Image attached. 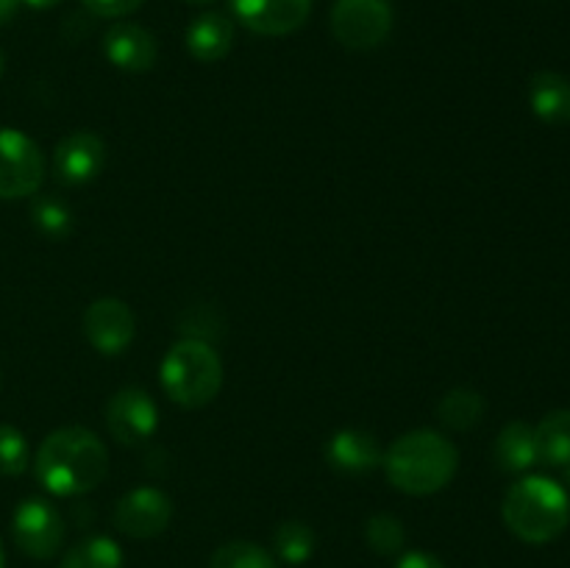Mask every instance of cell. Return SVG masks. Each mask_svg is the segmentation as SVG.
I'll list each match as a JSON object with an SVG mask.
<instances>
[{
	"mask_svg": "<svg viewBox=\"0 0 570 568\" xmlns=\"http://www.w3.org/2000/svg\"><path fill=\"white\" fill-rule=\"evenodd\" d=\"M39 484L53 496H81L98 488L109 473L104 440L83 427H65L42 440L33 460Z\"/></svg>",
	"mask_w": 570,
	"mask_h": 568,
	"instance_id": "6da1fadb",
	"label": "cell"
},
{
	"mask_svg": "<svg viewBox=\"0 0 570 568\" xmlns=\"http://www.w3.org/2000/svg\"><path fill=\"white\" fill-rule=\"evenodd\" d=\"M384 471L393 488L410 496H432L454 479L460 451L434 429H415L395 440L384 454Z\"/></svg>",
	"mask_w": 570,
	"mask_h": 568,
	"instance_id": "7a4b0ae2",
	"label": "cell"
},
{
	"mask_svg": "<svg viewBox=\"0 0 570 568\" xmlns=\"http://www.w3.org/2000/svg\"><path fill=\"white\" fill-rule=\"evenodd\" d=\"M501 516L515 538L527 543H549L570 523L568 490L549 477L518 479L507 490Z\"/></svg>",
	"mask_w": 570,
	"mask_h": 568,
	"instance_id": "3957f363",
	"label": "cell"
},
{
	"mask_svg": "<svg viewBox=\"0 0 570 568\" xmlns=\"http://www.w3.org/2000/svg\"><path fill=\"white\" fill-rule=\"evenodd\" d=\"M161 388L187 410L209 404L223 388L220 354L206 340H181L167 351L161 362Z\"/></svg>",
	"mask_w": 570,
	"mask_h": 568,
	"instance_id": "277c9868",
	"label": "cell"
},
{
	"mask_svg": "<svg viewBox=\"0 0 570 568\" xmlns=\"http://www.w3.org/2000/svg\"><path fill=\"white\" fill-rule=\"evenodd\" d=\"M393 28L387 0H337L332 9V33L343 48L365 53L379 48Z\"/></svg>",
	"mask_w": 570,
	"mask_h": 568,
	"instance_id": "5b68a950",
	"label": "cell"
},
{
	"mask_svg": "<svg viewBox=\"0 0 570 568\" xmlns=\"http://www.w3.org/2000/svg\"><path fill=\"white\" fill-rule=\"evenodd\" d=\"M45 178V156L28 134L0 126V198H28Z\"/></svg>",
	"mask_w": 570,
	"mask_h": 568,
	"instance_id": "8992f818",
	"label": "cell"
},
{
	"mask_svg": "<svg viewBox=\"0 0 570 568\" xmlns=\"http://www.w3.org/2000/svg\"><path fill=\"white\" fill-rule=\"evenodd\" d=\"M11 535L22 555L33 560H50L65 540V521L50 501L26 499L17 505L11 518Z\"/></svg>",
	"mask_w": 570,
	"mask_h": 568,
	"instance_id": "52a82bcc",
	"label": "cell"
},
{
	"mask_svg": "<svg viewBox=\"0 0 570 568\" xmlns=\"http://www.w3.org/2000/svg\"><path fill=\"white\" fill-rule=\"evenodd\" d=\"M173 518V501L165 490L159 488H134L117 501L115 507V527L122 535L137 540L156 538L167 529Z\"/></svg>",
	"mask_w": 570,
	"mask_h": 568,
	"instance_id": "ba28073f",
	"label": "cell"
},
{
	"mask_svg": "<svg viewBox=\"0 0 570 568\" xmlns=\"http://www.w3.org/2000/svg\"><path fill=\"white\" fill-rule=\"evenodd\" d=\"M106 427L115 440L126 445H139L154 438L159 427L156 401L142 388H122L106 404Z\"/></svg>",
	"mask_w": 570,
	"mask_h": 568,
	"instance_id": "9c48e42d",
	"label": "cell"
},
{
	"mask_svg": "<svg viewBox=\"0 0 570 568\" xmlns=\"http://www.w3.org/2000/svg\"><path fill=\"white\" fill-rule=\"evenodd\" d=\"M83 334L100 354H120L131 345L137 334V321L126 301L120 298H98L83 312Z\"/></svg>",
	"mask_w": 570,
	"mask_h": 568,
	"instance_id": "30bf717a",
	"label": "cell"
},
{
	"mask_svg": "<svg viewBox=\"0 0 570 568\" xmlns=\"http://www.w3.org/2000/svg\"><path fill=\"white\" fill-rule=\"evenodd\" d=\"M315 0H232L237 20L262 37H284L309 20Z\"/></svg>",
	"mask_w": 570,
	"mask_h": 568,
	"instance_id": "8fae6325",
	"label": "cell"
},
{
	"mask_svg": "<svg viewBox=\"0 0 570 568\" xmlns=\"http://www.w3.org/2000/svg\"><path fill=\"white\" fill-rule=\"evenodd\" d=\"M106 165V145L98 134L76 131L53 150V173L67 187H81L98 178Z\"/></svg>",
	"mask_w": 570,
	"mask_h": 568,
	"instance_id": "7c38bea8",
	"label": "cell"
},
{
	"mask_svg": "<svg viewBox=\"0 0 570 568\" xmlns=\"http://www.w3.org/2000/svg\"><path fill=\"white\" fill-rule=\"evenodd\" d=\"M104 53L115 67L126 72H145L159 59V45L150 31L134 22H117L106 31Z\"/></svg>",
	"mask_w": 570,
	"mask_h": 568,
	"instance_id": "4fadbf2b",
	"label": "cell"
},
{
	"mask_svg": "<svg viewBox=\"0 0 570 568\" xmlns=\"http://www.w3.org/2000/svg\"><path fill=\"white\" fill-rule=\"evenodd\" d=\"M326 460L334 471L360 477V473L382 466L384 451L379 440L365 429H340L326 443Z\"/></svg>",
	"mask_w": 570,
	"mask_h": 568,
	"instance_id": "5bb4252c",
	"label": "cell"
},
{
	"mask_svg": "<svg viewBox=\"0 0 570 568\" xmlns=\"http://www.w3.org/2000/svg\"><path fill=\"white\" fill-rule=\"evenodd\" d=\"M234 45V26L228 17L217 14V11H206V14L195 17L187 28V50L193 59L220 61L226 59L228 50Z\"/></svg>",
	"mask_w": 570,
	"mask_h": 568,
	"instance_id": "9a60e30c",
	"label": "cell"
},
{
	"mask_svg": "<svg viewBox=\"0 0 570 568\" xmlns=\"http://www.w3.org/2000/svg\"><path fill=\"white\" fill-rule=\"evenodd\" d=\"M529 104L543 123L566 126L570 123V81L560 72H538L529 84Z\"/></svg>",
	"mask_w": 570,
	"mask_h": 568,
	"instance_id": "2e32d148",
	"label": "cell"
},
{
	"mask_svg": "<svg viewBox=\"0 0 570 568\" xmlns=\"http://www.w3.org/2000/svg\"><path fill=\"white\" fill-rule=\"evenodd\" d=\"M495 462L507 473H523L538 462L534 429L523 421L507 423L495 438Z\"/></svg>",
	"mask_w": 570,
	"mask_h": 568,
	"instance_id": "e0dca14e",
	"label": "cell"
},
{
	"mask_svg": "<svg viewBox=\"0 0 570 568\" xmlns=\"http://www.w3.org/2000/svg\"><path fill=\"white\" fill-rule=\"evenodd\" d=\"M538 460L546 466H570V410H554L534 427Z\"/></svg>",
	"mask_w": 570,
	"mask_h": 568,
	"instance_id": "ac0fdd59",
	"label": "cell"
},
{
	"mask_svg": "<svg viewBox=\"0 0 570 568\" xmlns=\"http://www.w3.org/2000/svg\"><path fill=\"white\" fill-rule=\"evenodd\" d=\"M440 421L449 429L456 432H465L473 429L484 415V399L479 390L473 388H454L443 395V401L438 404Z\"/></svg>",
	"mask_w": 570,
	"mask_h": 568,
	"instance_id": "d6986e66",
	"label": "cell"
},
{
	"mask_svg": "<svg viewBox=\"0 0 570 568\" xmlns=\"http://www.w3.org/2000/svg\"><path fill=\"white\" fill-rule=\"evenodd\" d=\"M59 568H122V551L111 538L95 535L72 546Z\"/></svg>",
	"mask_w": 570,
	"mask_h": 568,
	"instance_id": "ffe728a7",
	"label": "cell"
},
{
	"mask_svg": "<svg viewBox=\"0 0 570 568\" xmlns=\"http://www.w3.org/2000/svg\"><path fill=\"white\" fill-rule=\"evenodd\" d=\"M273 543H276V555L282 557L289 566H301L312 557L315 551V532H312L306 523L301 521H284L282 527L273 535Z\"/></svg>",
	"mask_w": 570,
	"mask_h": 568,
	"instance_id": "44dd1931",
	"label": "cell"
},
{
	"mask_svg": "<svg viewBox=\"0 0 570 568\" xmlns=\"http://www.w3.org/2000/svg\"><path fill=\"white\" fill-rule=\"evenodd\" d=\"M209 568H278L271 551L250 540H232L212 555Z\"/></svg>",
	"mask_w": 570,
	"mask_h": 568,
	"instance_id": "7402d4cb",
	"label": "cell"
},
{
	"mask_svg": "<svg viewBox=\"0 0 570 568\" xmlns=\"http://www.w3.org/2000/svg\"><path fill=\"white\" fill-rule=\"evenodd\" d=\"M31 221L48 239H65L72 232V212L56 198H37L31 204Z\"/></svg>",
	"mask_w": 570,
	"mask_h": 568,
	"instance_id": "603a6c76",
	"label": "cell"
},
{
	"mask_svg": "<svg viewBox=\"0 0 570 568\" xmlns=\"http://www.w3.org/2000/svg\"><path fill=\"white\" fill-rule=\"evenodd\" d=\"M365 538L367 543H371V549L379 551V555H395V551L404 549L406 543L404 523L395 516H387V512H379V516H373L371 521H367Z\"/></svg>",
	"mask_w": 570,
	"mask_h": 568,
	"instance_id": "cb8c5ba5",
	"label": "cell"
},
{
	"mask_svg": "<svg viewBox=\"0 0 570 568\" xmlns=\"http://www.w3.org/2000/svg\"><path fill=\"white\" fill-rule=\"evenodd\" d=\"M31 451L20 429L0 423V477H20L28 468Z\"/></svg>",
	"mask_w": 570,
	"mask_h": 568,
	"instance_id": "d4e9b609",
	"label": "cell"
},
{
	"mask_svg": "<svg viewBox=\"0 0 570 568\" xmlns=\"http://www.w3.org/2000/svg\"><path fill=\"white\" fill-rule=\"evenodd\" d=\"M81 3L98 17H126L137 11L145 0H81Z\"/></svg>",
	"mask_w": 570,
	"mask_h": 568,
	"instance_id": "484cf974",
	"label": "cell"
},
{
	"mask_svg": "<svg viewBox=\"0 0 570 568\" xmlns=\"http://www.w3.org/2000/svg\"><path fill=\"white\" fill-rule=\"evenodd\" d=\"M395 568H445V562L429 551H406L399 557Z\"/></svg>",
	"mask_w": 570,
	"mask_h": 568,
	"instance_id": "4316f807",
	"label": "cell"
},
{
	"mask_svg": "<svg viewBox=\"0 0 570 568\" xmlns=\"http://www.w3.org/2000/svg\"><path fill=\"white\" fill-rule=\"evenodd\" d=\"M20 3L22 0H0V26H6V22L17 14Z\"/></svg>",
	"mask_w": 570,
	"mask_h": 568,
	"instance_id": "83f0119b",
	"label": "cell"
},
{
	"mask_svg": "<svg viewBox=\"0 0 570 568\" xmlns=\"http://www.w3.org/2000/svg\"><path fill=\"white\" fill-rule=\"evenodd\" d=\"M22 3H28L31 9H50V6L61 3V0H22Z\"/></svg>",
	"mask_w": 570,
	"mask_h": 568,
	"instance_id": "f1b7e54d",
	"label": "cell"
},
{
	"mask_svg": "<svg viewBox=\"0 0 570 568\" xmlns=\"http://www.w3.org/2000/svg\"><path fill=\"white\" fill-rule=\"evenodd\" d=\"M187 3H195V6H206V3H215V0H187Z\"/></svg>",
	"mask_w": 570,
	"mask_h": 568,
	"instance_id": "f546056e",
	"label": "cell"
},
{
	"mask_svg": "<svg viewBox=\"0 0 570 568\" xmlns=\"http://www.w3.org/2000/svg\"><path fill=\"white\" fill-rule=\"evenodd\" d=\"M0 568H6V555H3V543H0Z\"/></svg>",
	"mask_w": 570,
	"mask_h": 568,
	"instance_id": "4dcf8cb0",
	"label": "cell"
},
{
	"mask_svg": "<svg viewBox=\"0 0 570 568\" xmlns=\"http://www.w3.org/2000/svg\"><path fill=\"white\" fill-rule=\"evenodd\" d=\"M3 70H6V59H3V53H0V78H3Z\"/></svg>",
	"mask_w": 570,
	"mask_h": 568,
	"instance_id": "1f68e13d",
	"label": "cell"
},
{
	"mask_svg": "<svg viewBox=\"0 0 570 568\" xmlns=\"http://www.w3.org/2000/svg\"><path fill=\"white\" fill-rule=\"evenodd\" d=\"M566 479H568V484H570V466H566Z\"/></svg>",
	"mask_w": 570,
	"mask_h": 568,
	"instance_id": "d6a6232c",
	"label": "cell"
}]
</instances>
